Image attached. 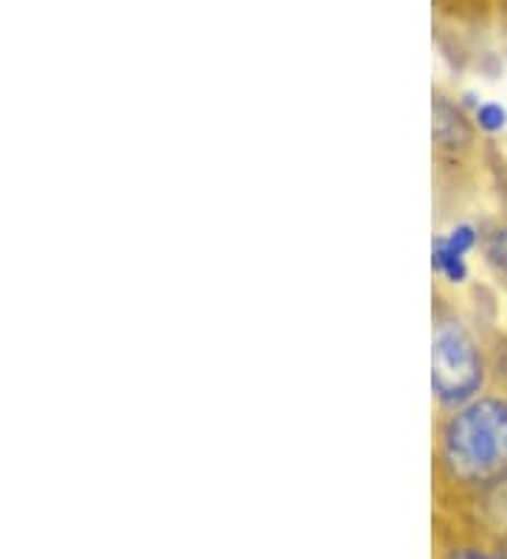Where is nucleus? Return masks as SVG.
<instances>
[{
    "instance_id": "2",
    "label": "nucleus",
    "mask_w": 507,
    "mask_h": 559,
    "mask_svg": "<svg viewBox=\"0 0 507 559\" xmlns=\"http://www.w3.org/2000/svg\"><path fill=\"white\" fill-rule=\"evenodd\" d=\"M432 382L437 396L448 404L471 399L482 384V359L471 336L457 322H443L434 334Z\"/></svg>"
},
{
    "instance_id": "4",
    "label": "nucleus",
    "mask_w": 507,
    "mask_h": 559,
    "mask_svg": "<svg viewBox=\"0 0 507 559\" xmlns=\"http://www.w3.org/2000/svg\"><path fill=\"white\" fill-rule=\"evenodd\" d=\"M487 258H491L496 272H499L507 283V229H502V233H496L494 238H491V243H487Z\"/></svg>"
},
{
    "instance_id": "3",
    "label": "nucleus",
    "mask_w": 507,
    "mask_h": 559,
    "mask_svg": "<svg viewBox=\"0 0 507 559\" xmlns=\"http://www.w3.org/2000/svg\"><path fill=\"white\" fill-rule=\"evenodd\" d=\"M473 243V233L468 226L451 233V238L439 240L437 243V254H434V263H437L439 272H446L451 280H462L466 277V266H462V254L471 249Z\"/></svg>"
},
{
    "instance_id": "1",
    "label": "nucleus",
    "mask_w": 507,
    "mask_h": 559,
    "mask_svg": "<svg viewBox=\"0 0 507 559\" xmlns=\"http://www.w3.org/2000/svg\"><path fill=\"white\" fill-rule=\"evenodd\" d=\"M443 455L462 484H494L507 472V404L476 402L454 416L443 438Z\"/></svg>"
},
{
    "instance_id": "5",
    "label": "nucleus",
    "mask_w": 507,
    "mask_h": 559,
    "mask_svg": "<svg viewBox=\"0 0 507 559\" xmlns=\"http://www.w3.org/2000/svg\"><path fill=\"white\" fill-rule=\"evenodd\" d=\"M505 110H502V105H482L480 108V124L485 130H491V133H494V130H502L505 128Z\"/></svg>"
},
{
    "instance_id": "6",
    "label": "nucleus",
    "mask_w": 507,
    "mask_h": 559,
    "mask_svg": "<svg viewBox=\"0 0 507 559\" xmlns=\"http://www.w3.org/2000/svg\"><path fill=\"white\" fill-rule=\"evenodd\" d=\"M454 559H502V557H494V554H482V551H468V554H460V557Z\"/></svg>"
}]
</instances>
